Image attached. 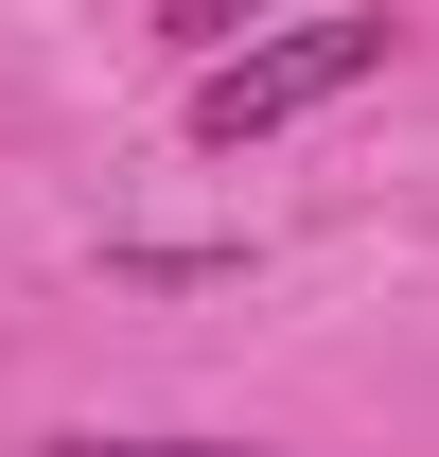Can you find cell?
<instances>
[{
  "label": "cell",
  "mask_w": 439,
  "mask_h": 457,
  "mask_svg": "<svg viewBox=\"0 0 439 457\" xmlns=\"http://www.w3.org/2000/svg\"><path fill=\"white\" fill-rule=\"evenodd\" d=\"M386 54H404V18H369V0H352V18H299V36H246V54L194 88V141H281V123H317L334 88H369Z\"/></svg>",
  "instance_id": "1"
},
{
  "label": "cell",
  "mask_w": 439,
  "mask_h": 457,
  "mask_svg": "<svg viewBox=\"0 0 439 457\" xmlns=\"http://www.w3.org/2000/svg\"><path fill=\"white\" fill-rule=\"evenodd\" d=\"M54 457H264V440H54Z\"/></svg>",
  "instance_id": "2"
}]
</instances>
